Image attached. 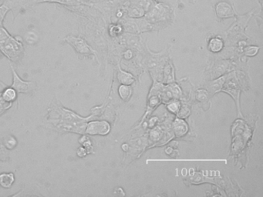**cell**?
<instances>
[{
  "mask_svg": "<svg viewBox=\"0 0 263 197\" xmlns=\"http://www.w3.org/2000/svg\"><path fill=\"white\" fill-rule=\"evenodd\" d=\"M64 41L70 45L73 49L83 55H90L95 53V51L87 44V42L81 37L73 36V35H67L64 38Z\"/></svg>",
  "mask_w": 263,
  "mask_h": 197,
  "instance_id": "7a4b0ae2",
  "label": "cell"
},
{
  "mask_svg": "<svg viewBox=\"0 0 263 197\" xmlns=\"http://www.w3.org/2000/svg\"><path fill=\"white\" fill-rule=\"evenodd\" d=\"M224 43H223L222 40L218 37L212 38L209 43V50L212 51V52H218L223 49Z\"/></svg>",
  "mask_w": 263,
  "mask_h": 197,
  "instance_id": "8fae6325",
  "label": "cell"
},
{
  "mask_svg": "<svg viewBox=\"0 0 263 197\" xmlns=\"http://www.w3.org/2000/svg\"><path fill=\"white\" fill-rule=\"evenodd\" d=\"M12 106H13V103L5 101L0 93V115H3L6 111L10 109Z\"/></svg>",
  "mask_w": 263,
  "mask_h": 197,
  "instance_id": "2e32d148",
  "label": "cell"
},
{
  "mask_svg": "<svg viewBox=\"0 0 263 197\" xmlns=\"http://www.w3.org/2000/svg\"><path fill=\"white\" fill-rule=\"evenodd\" d=\"M208 98L207 92L204 90L198 91V94H197V98L199 101H204L206 98Z\"/></svg>",
  "mask_w": 263,
  "mask_h": 197,
  "instance_id": "cb8c5ba5",
  "label": "cell"
},
{
  "mask_svg": "<svg viewBox=\"0 0 263 197\" xmlns=\"http://www.w3.org/2000/svg\"><path fill=\"white\" fill-rule=\"evenodd\" d=\"M173 130L176 136H183L187 133L189 126H187V123L181 119H177L173 123Z\"/></svg>",
  "mask_w": 263,
  "mask_h": 197,
  "instance_id": "8992f818",
  "label": "cell"
},
{
  "mask_svg": "<svg viewBox=\"0 0 263 197\" xmlns=\"http://www.w3.org/2000/svg\"><path fill=\"white\" fill-rule=\"evenodd\" d=\"M0 93H1L3 98L8 103H13L17 98L18 92L12 86L6 87L4 91Z\"/></svg>",
  "mask_w": 263,
  "mask_h": 197,
  "instance_id": "9c48e42d",
  "label": "cell"
},
{
  "mask_svg": "<svg viewBox=\"0 0 263 197\" xmlns=\"http://www.w3.org/2000/svg\"><path fill=\"white\" fill-rule=\"evenodd\" d=\"M118 81L123 85H130L135 81V78L132 76V74L127 73L124 71L119 69L118 74Z\"/></svg>",
  "mask_w": 263,
  "mask_h": 197,
  "instance_id": "7c38bea8",
  "label": "cell"
},
{
  "mask_svg": "<svg viewBox=\"0 0 263 197\" xmlns=\"http://www.w3.org/2000/svg\"><path fill=\"white\" fill-rule=\"evenodd\" d=\"M11 69L13 72V84L11 86L16 92L20 93H29L36 89V85L34 82L24 81L18 75L13 67H11Z\"/></svg>",
  "mask_w": 263,
  "mask_h": 197,
  "instance_id": "3957f363",
  "label": "cell"
},
{
  "mask_svg": "<svg viewBox=\"0 0 263 197\" xmlns=\"http://www.w3.org/2000/svg\"><path fill=\"white\" fill-rule=\"evenodd\" d=\"M8 160V150L0 144V161H7Z\"/></svg>",
  "mask_w": 263,
  "mask_h": 197,
  "instance_id": "44dd1931",
  "label": "cell"
},
{
  "mask_svg": "<svg viewBox=\"0 0 263 197\" xmlns=\"http://www.w3.org/2000/svg\"><path fill=\"white\" fill-rule=\"evenodd\" d=\"M166 93L168 95L170 98H178L181 95V90L178 86L175 84H171L167 88Z\"/></svg>",
  "mask_w": 263,
  "mask_h": 197,
  "instance_id": "4fadbf2b",
  "label": "cell"
},
{
  "mask_svg": "<svg viewBox=\"0 0 263 197\" xmlns=\"http://www.w3.org/2000/svg\"><path fill=\"white\" fill-rule=\"evenodd\" d=\"M120 96L123 100H127L132 93V89L129 85H121L118 89Z\"/></svg>",
  "mask_w": 263,
  "mask_h": 197,
  "instance_id": "5bb4252c",
  "label": "cell"
},
{
  "mask_svg": "<svg viewBox=\"0 0 263 197\" xmlns=\"http://www.w3.org/2000/svg\"><path fill=\"white\" fill-rule=\"evenodd\" d=\"M15 183V175L13 172L0 173V186L4 189H10Z\"/></svg>",
  "mask_w": 263,
  "mask_h": 197,
  "instance_id": "52a82bcc",
  "label": "cell"
},
{
  "mask_svg": "<svg viewBox=\"0 0 263 197\" xmlns=\"http://www.w3.org/2000/svg\"><path fill=\"white\" fill-rule=\"evenodd\" d=\"M224 80H226V77H221L219 80H215L213 83H212V86H211V89H212V92H216L217 91L220 90L221 89V86L224 85Z\"/></svg>",
  "mask_w": 263,
  "mask_h": 197,
  "instance_id": "e0dca14e",
  "label": "cell"
},
{
  "mask_svg": "<svg viewBox=\"0 0 263 197\" xmlns=\"http://www.w3.org/2000/svg\"><path fill=\"white\" fill-rule=\"evenodd\" d=\"M160 100L161 98L158 96H153L151 98L150 102H149L148 107H147V111L150 112L151 111L153 110L160 103Z\"/></svg>",
  "mask_w": 263,
  "mask_h": 197,
  "instance_id": "d6986e66",
  "label": "cell"
},
{
  "mask_svg": "<svg viewBox=\"0 0 263 197\" xmlns=\"http://www.w3.org/2000/svg\"><path fill=\"white\" fill-rule=\"evenodd\" d=\"M189 113H190V109H189V106H186V105L183 106H180L179 110L177 112L180 119L186 118V117L189 115Z\"/></svg>",
  "mask_w": 263,
  "mask_h": 197,
  "instance_id": "ac0fdd59",
  "label": "cell"
},
{
  "mask_svg": "<svg viewBox=\"0 0 263 197\" xmlns=\"http://www.w3.org/2000/svg\"><path fill=\"white\" fill-rule=\"evenodd\" d=\"M258 49L259 48L256 47V46H249V47L246 48L245 54L246 55H249V56H254V55H256Z\"/></svg>",
  "mask_w": 263,
  "mask_h": 197,
  "instance_id": "7402d4cb",
  "label": "cell"
},
{
  "mask_svg": "<svg viewBox=\"0 0 263 197\" xmlns=\"http://www.w3.org/2000/svg\"><path fill=\"white\" fill-rule=\"evenodd\" d=\"M160 135H161V134H160V132H158V130H157V129H154V130L152 132V137L154 140H158Z\"/></svg>",
  "mask_w": 263,
  "mask_h": 197,
  "instance_id": "d4e9b609",
  "label": "cell"
},
{
  "mask_svg": "<svg viewBox=\"0 0 263 197\" xmlns=\"http://www.w3.org/2000/svg\"><path fill=\"white\" fill-rule=\"evenodd\" d=\"M0 4H1V2H0Z\"/></svg>",
  "mask_w": 263,
  "mask_h": 197,
  "instance_id": "4316f807",
  "label": "cell"
},
{
  "mask_svg": "<svg viewBox=\"0 0 263 197\" xmlns=\"http://www.w3.org/2000/svg\"><path fill=\"white\" fill-rule=\"evenodd\" d=\"M180 106H181V105H180L179 102L173 101L167 105V109H168L170 112H173V113H177L178 110H179Z\"/></svg>",
  "mask_w": 263,
  "mask_h": 197,
  "instance_id": "ffe728a7",
  "label": "cell"
},
{
  "mask_svg": "<svg viewBox=\"0 0 263 197\" xmlns=\"http://www.w3.org/2000/svg\"><path fill=\"white\" fill-rule=\"evenodd\" d=\"M110 131V126L107 121H91L87 123L85 128V133L91 135H105Z\"/></svg>",
  "mask_w": 263,
  "mask_h": 197,
  "instance_id": "277c9868",
  "label": "cell"
},
{
  "mask_svg": "<svg viewBox=\"0 0 263 197\" xmlns=\"http://www.w3.org/2000/svg\"><path fill=\"white\" fill-rule=\"evenodd\" d=\"M13 5H14V3L11 0H5L4 3L0 4V26H3L6 15L9 11L11 10L12 8L13 7Z\"/></svg>",
  "mask_w": 263,
  "mask_h": 197,
  "instance_id": "ba28073f",
  "label": "cell"
},
{
  "mask_svg": "<svg viewBox=\"0 0 263 197\" xmlns=\"http://www.w3.org/2000/svg\"><path fill=\"white\" fill-rule=\"evenodd\" d=\"M174 81L173 69L172 65L168 64L166 66L164 72V82L165 83H172Z\"/></svg>",
  "mask_w": 263,
  "mask_h": 197,
  "instance_id": "9a60e30c",
  "label": "cell"
},
{
  "mask_svg": "<svg viewBox=\"0 0 263 197\" xmlns=\"http://www.w3.org/2000/svg\"><path fill=\"white\" fill-rule=\"evenodd\" d=\"M0 51L13 62L19 60L24 52L22 42L12 36L3 26H0Z\"/></svg>",
  "mask_w": 263,
  "mask_h": 197,
  "instance_id": "6da1fadb",
  "label": "cell"
},
{
  "mask_svg": "<svg viewBox=\"0 0 263 197\" xmlns=\"http://www.w3.org/2000/svg\"><path fill=\"white\" fill-rule=\"evenodd\" d=\"M124 55H125L126 58H130L132 57V55H133V54H132V52L130 50H127V52H126V53L124 54Z\"/></svg>",
  "mask_w": 263,
  "mask_h": 197,
  "instance_id": "484cf974",
  "label": "cell"
},
{
  "mask_svg": "<svg viewBox=\"0 0 263 197\" xmlns=\"http://www.w3.org/2000/svg\"><path fill=\"white\" fill-rule=\"evenodd\" d=\"M87 154H89L88 151H87V149L84 148V146H81V147L78 148V150H77V155H78V156L80 157V158H84Z\"/></svg>",
  "mask_w": 263,
  "mask_h": 197,
  "instance_id": "603a6c76",
  "label": "cell"
},
{
  "mask_svg": "<svg viewBox=\"0 0 263 197\" xmlns=\"http://www.w3.org/2000/svg\"><path fill=\"white\" fill-rule=\"evenodd\" d=\"M2 144L7 150H11L17 146L18 141L16 137L12 135H8L4 137Z\"/></svg>",
  "mask_w": 263,
  "mask_h": 197,
  "instance_id": "30bf717a",
  "label": "cell"
},
{
  "mask_svg": "<svg viewBox=\"0 0 263 197\" xmlns=\"http://www.w3.org/2000/svg\"><path fill=\"white\" fill-rule=\"evenodd\" d=\"M217 16L220 18H232L235 15L233 7L227 2H220L215 6Z\"/></svg>",
  "mask_w": 263,
  "mask_h": 197,
  "instance_id": "5b68a950",
  "label": "cell"
}]
</instances>
